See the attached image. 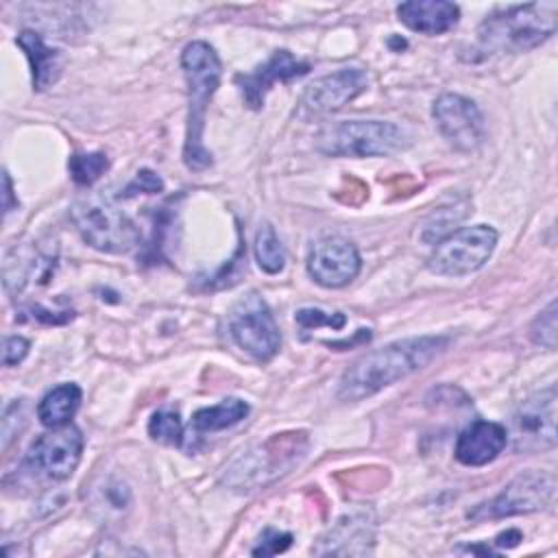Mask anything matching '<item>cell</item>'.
I'll use <instances>...</instances> for the list:
<instances>
[{"instance_id":"cell-1","label":"cell","mask_w":558,"mask_h":558,"mask_svg":"<svg viewBox=\"0 0 558 558\" xmlns=\"http://www.w3.org/2000/svg\"><path fill=\"white\" fill-rule=\"evenodd\" d=\"M449 344L447 336H416L390 342L357 357L338 381L340 401H362L421 371Z\"/></svg>"},{"instance_id":"cell-2","label":"cell","mask_w":558,"mask_h":558,"mask_svg":"<svg viewBox=\"0 0 558 558\" xmlns=\"http://www.w3.org/2000/svg\"><path fill=\"white\" fill-rule=\"evenodd\" d=\"M558 2H527L499 9L477 26L471 61L506 52H525L556 33Z\"/></svg>"},{"instance_id":"cell-3","label":"cell","mask_w":558,"mask_h":558,"mask_svg":"<svg viewBox=\"0 0 558 558\" xmlns=\"http://www.w3.org/2000/svg\"><path fill=\"white\" fill-rule=\"evenodd\" d=\"M181 65L187 81V129L183 142V161L190 170H205L211 166V153L203 144V129H205V111L207 102L214 96L222 63L216 50L207 41H192L183 48Z\"/></svg>"},{"instance_id":"cell-4","label":"cell","mask_w":558,"mask_h":558,"mask_svg":"<svg viewBox=\"0 0 558 558\" xmlns=\"http://www.w3.org/2000/svg\"><path fill=\"white\" fill-rule=\"evenodd\" d=\"M305 432H283L272 434L264 442L255 445L242 453L227 471L222 482L238 493H251L270 486L283 477L307 451Z\"/></svg>"},{"instance_id":"cell-5","label":"cell","mask_w":558,"mask_h":558,"mask_svg":"<svg viewBox=\"0 0 558 558\" xmlns=\"http://www.w3.org/2000/svg\"><path fill=\"white\" fill-rule=\"evenodd\" d=\"M405 146V133L384 120L333 122L316 135V150L329 157H384Z\"/></svg>"},{"instance_id":"cell-6","label":"cell","mask_w":558,"mask_h":558,"mask_svg":"<svg viewBox=\"0 0 558 558\" xmlns=\"http://www.w3.org/2000/svg\"><path fill=\"white\" fill-rule=\"evenodd\" d=\"M81 238L102 253H129L140 246L135 222L102 196L78 198L70 209Z\"/></svg>"},{"instance_id":"cell-7","label":"cell","mask_w":558,"mask_h":558,"mask_svg":"<svg viewBox=\"0 0 558 558\" xmlns=\"http://www.w3.org/2000/svg\"><path fill=\"white\" fill-rule=\"evenodd\" d=\"M497 231L488 225L462 227L436 242L427 268L442 277H462L480 270L493 255Z\"/></svg>"},{"instance_id":"cell-8","label":"cell","mask_w":558,"mask_h":558,"mask_svg":"<svg viewBox=\"0 0 558 558\" xmlns=\"http://www.w3.org/2000/svg\"><path fill=\"white\" fill-rule=\"evenodd\" d=\"M556 493V477L549 471H525L504 486L493 499L477 504L471 512V521H493L514 514H530L551 504Z\"/></svg>"},{"instance_id":"cell-9","label":"cell","mask_w":558,"mask_h":558,"mask_svg":"<svg viewBox=\"0 0 558 558\" xmlns=\"http://www.w3.org/2000/svg\"><path fill=\"white\" fill-rule=\"evenodd\" d=\"M508 440L519 453H536L556 447V386L530 395L517 405L506 429Z\"/></svg>"},{"instance_id":"cell-10","label":"cell","mask_w":558,"mask_h":558,"mask_svg":"<svg viewBox=\"0 0 558 558\" xmlns=\"http://www.w3.org/2000/svg\"><path fill=\"white\" fill-rule=\"evenodd\" d=\"M229 333L233 342L259 362L270 360L281 344L279 327L266 301L259 294H248L229 312Z\"/></svg>"},{"instance_id":"cell-11","label":"cell","mask_w":558,"mask_h":558,"mask_svg":"<svg viewBox=\"0 0 558 558\" xmlns=\"http://www.w3.org/2000/svg\"><path fill=\"white\" fill-rule=\"evenodd\" d=\"M83 453V434L76 425L68 423L61 427H50V432L35 438L28 447L26 464L33 473H39L48 480H68Z\"/></svg>"},{"instance_id":"cell-12","label":"cell","mask_w":558,"mask_h":558,"mask_svg":"<svg viewBox=\"0 0 558 558\" xmlns=\"http://www.w3.org/2000/svg\"><path fill=\"white\" fill-rule=\"evenodd\" d=\"M432 116L436 120L442 137L456 148L471 153L475 150L486 135L484 118L473 100L460 94H440L432 107Z\"/></svg>"},{"instance_id":"cell-13","label":"cell","mask_w":558,"mask_h":558,"mask_svg":"<svg viewBox=\"0 0 558 558\" xmlns=\"http://www.w3.org/2000/svg\"><path fill=\"white\" fill-rule=\"evenodd\" d=\"M375 512L353 508L344 512L312 547L316 556H371L375 545Z\"/></svg>"},{"instance_id":"cell-14","label":"cell","mask_w":558,"mask_h":558,"mask_svg":"<svg viewBox=\"0 0 558 558\" xmlns=\"http://www.w3.org/2000/svg\"><path fill=\"white\" fill-rule=\"evenodd\" d=\"M362 259L357 248L344 238H323L307 255L310 277L325 288H342L360 272Z\"/></svg>"},{"instance_id":"cell-15","label":"cell","mask_w":558,"mask_h":558,"mask_svg":"<svg viewBox=\"0 0 558 558\" xmlns=\"http://www.w3.org/2000/svg\"><path fill=\"white\" fill-rule=\"evenodd\" d=\"M310 72L307 61H299L292 52L288 50H277L264 65H259L255 72L248 74H235V85L242 92L244 102L251 109H259L264 105V98L268 89L279 81L288 83L296 76H303Z\"/></svg>"},{"instance_id":"cell-16","label":"cell","mask_w":558,"mask_h":558,"mask_svg":"<svg viewBox=\"0 0 558 558\" xmlns=\"http://www.w3.org/2000/svg\"><path fill=\"white\" fill-rule=\"evenodd\" d=\"M366 72L360 68H342L314 81L305 94L303 105L312 113H331L342 109L366 89Z\"/></svg>"},{"instance_id":"cell-17","label":"cell","mask_w":558,"mask_h":558,"mask_svg":"<svg viewBox=\"0 0 558 558\" xmlns=\"http://www.w3.org/2000/svg\"><path fill=\"white\" fill-rule=\"evenodd\" d=\"M508 445L506 427L493 421H473L456 440V460L464 466H484L493 462Z\"/></svg>"},{"instance_id":"cell-18","label":"cell","mask_w":558,"mask_h":558,"mask_svg":"<svg viewBox=\"0 0 558 558\" xmlns=\"http://www.w3.org/2000/svg\"><path fill=\"white\" fill-rule=\"evenodd\" d=\"M399 20L416 33L442 35L460 20V9L447 0H410L397 7Z\"/></svg>"},{"instance_id":"cell-19","label":"cell","mask_w":558,"mask_h":558,"mask_svg":"<svg viewBox=\"0 0 558 558\" xmlns=\"http://www.w3.org/2000/svg\"><path fill=\"white\" fill-rule=\"evenodd\" d=\"M15 44L24 50L31 70H33V87L37 92L50 87L59 74H61V65H63V57L57 48L46 46V41L41 39L39 33L35 31H22L15 37Z\"/></svg>"},{"instance_id":"cell-20","label":"cell","mask_w":558,"mask_h":558,"mask_svg":"<svg viewBox=\"0 0 558 558\" xmlns=\"http://www.w3.org/2000/svg\"><path fill=\"white\" fill-rule=\"evenodd\" d=\"M54 268V259L44 257L39 251L31 246H15L4 257V290L9 294L20 292L33 277L46 281L50 270Z\"/></svg>"},{"instance_id":"cell-21","label":"cell","mask_w":558,"mask_h":558,"mask_svg":"<svg viewBox=\"0 0 558 558\" xmlns=\"http://www.w3.org/2000/svg\"><path fill=\"white\" fill-rule=\"evenodd\" d=\"M131 506L129 486L113 477L102 475L94 484H89V508L100 521H118Z\"/></svg>"},{"instance_id":"cell-22","label":"cell","mask_w":558,"mask_h":558,"mask_svg":"<svg viewBox=\"0 0 558 558\" xmlns=\"http://www.w3.org/2000/svg\"><path fill=\"white\" fill-rule=\"evenodd\" d=\"M81 388L76 384H59L44 395L37 405V418L46 427H61L72 421L81 405Z\"/></svg>"},{"instance_id":"cell-23","label":"cell","mask_w":558,"mask_h":558,"mask_svg":"<svg viewBox=\"0 0 558 558\" xmlns=\"http://www.w3.org/2000/svg\"><path fill=\"white\" fill-rule=\"evenodd\" d=\"M246 414H248V403L238 399V397H229V399H222L216 405L196 410L194 416H192V429L194 432L227 429V427L240 423Z\"/></svg>"},{"instance_id":"cell-24","label":"cell","mask_w":558,"mask_h":558,"mask_svg":"<svg viewBox=\"0 0 558 558\" xmlns=\"http://www.w3.org/2000/svg\"><path fill=\"white\" fill-rule=\"evenodd\" d=\"M255 259H257V266L268 272V275H277L283 270L286 266V251L272 229V225L264 222L259 225L257 233H255Z\"/></svg>"},{"instance_id":"cell-25","label":"cell","mask_w":558,"mask_h":558,"mask_svg":"<svg viewBox=\"0 0 558 558\" xmlns=\"http://www.w3.org/2000/svg\"><path fill=\"white\" fill-rule=\"evenodd\" d=\"M109 168V159L105 153H83V155H72L68 161L70 177L78 185H92L96 183L105 170Z\"/></svg>"},{"instance_id":"cell-26","label":"cell","mask_w":558,"mask_h":558,"mask_svg":"<svg viewBox=\"0 0 558 558\" xmlns=\"http://www.w3.org/2000/svg\"><path fill=\"white\" fill-rule=\"evenodd\" d=\"M148 434L153 440L163 445H181L183 440V425L179 412L174 410H157L148 421Z\"/></svg>"},{"instance_id":"cell-27","label":"cell","mask_w":558,"mask_h":558,"mask_svg":"<svg viewBox=\"0 0 558 558\" xmlns=\"http://www.w3.org/2000/svg\"><path fill=\"white\" fill-rule=\"evenodd\" d=\"M556 333H558V320H556V301H551L538 316L534 318L530 327V338L534 344L554 351L556 349Z\"/></svg>"},{"instance_id":"cell-28","label":"cell","mask_w":558,"mask_h":558,"mask_svg":"<svg viewBox=\"0 0 558 558\" xmlns=\"http://www.w3.org/2000/svg\"><path fill=\"white\" fill-rule=\"evenodd\" d=\"M246 270V248H244V244L240 242V246H238V251H235V255L214 275V277H209V281H207V290H220V288H229V286H233V283H238L240 279V275Z\"/></svg>"},{"instance_id":"cell-29","label":"cell","mask_w":558,"mask_h":558,"mask_svg":"<svg viewBox=\"0 0 558 558\" xmlns=\"http://www.w3.org/2000/svg\"><path fill=\"white\" fill-rule=\"evenodd\" d=\"M26 427V403L24 399H13L2 410V449Z\"/></svg>"},{"instance_id":"cell-30","label":"cell","mask_w":558,"mask_h":558,"mask_svg":"<svg viewBox=\"0 0 558 558\" xmlns=\"http://www.w3.org/2000/svg\"><path fill=\"white\" fill-rule=\"evenodd\" d=\"M294 320H296V325H299L303 331L316 329V327H320V325H327V327H331V329H342L344 323H347V318H344L342 312L327 314V312L316 310V307H303V310H299L296 316H294Z\"/></svg>"},{"instance_id":"cell-31","label":"cell","mask_w":558,"mask_h":558,"mask_svg":"<svg viewBox=\"0 0 558 558\" xmlns=\"http://www.w3.org/2000/svg\"><path fill=\"white\" fill-rule=\"evenodd\" d=\"M292 545V534L290 532H279V530H264L257 547H253V556H275L286 551Z\"/></svg>"},{"instance_id":"cell-32","label":"cell","mask_w":558,"mask_h":558,"mask_svg":"<svg viewBox=\"0 0 558 558\" xmlns=\"http://www.w3.org/2000/svg\"><path fill=\"white\" fill-rule=\"evenodd\" d=\"M163 190V181H161V177L159 174H155L153 170H140L137 174H135V179L124 187V192L120 194V196H124V198H131V196H135V194H159Z\"/></svg>"},{"instance_id":"cell-33","label":"cell","mask_w":558,"mask_h":558,"mask_svg":"<svg viewBox=\"0 0 558 558\" xmlns=\"http://www.w3.org/2000/svg\"><path fill=\"white\" fill-rule=\"evenodd\" d=\"M28 347H31V342L26 338H22V336H7L4 338V347H2V364L4 366L20 364L26 357Z\"/></svg>"},{"instance_id":"cell-34","label":"cell","mask_w":558,"mask_h":558,"mask_svg":"<svg viewBox=\"0 0 558 558\" xmlns=\"http://www.w3.org/2000/svg\"><path fill=\"white\" fill-rule=\"evenodd\" d=\"M519 541H523V536H521V532L519 530H506V532H501V534H497L495 536V545L497 547H514V545H519Z\"/></svg>"},{"instance_id":"cell-35","label":"cell","mask_w":558,"mask_h":558,"mask_svg":"<svg viewBox=\"0 0 558 558\" xmlns=\"http://www.w3.org/2000/svg\"><path fill=\"white\" fill-rule=\"evenodd\" d=\"M2 181H4V214H9L13 209V190H11L9 172H2Z\"/></svg>"}]
</instances>
